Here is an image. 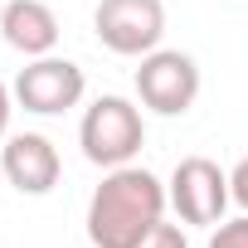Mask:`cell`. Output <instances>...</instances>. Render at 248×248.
I'll return each instance as SVG.
<instances>
[{"instance_id":"obj_1","label":"cell","mask_w":248,"mask_h":248,"mask_svg":"<svg viewBox=\"0 0 248 248\" xmlns=\"http://www.w3.org/2000/svg\"><path fill=\"white\" fill-rule=\"evenodd\" d=\"M166 185L146 166H117L88 200V243L93 248H137L166 219Z\"/></svg>"},{"instance_id":"obj_2","label":"cell","mask_w":248,"mask_h":248,"mask_svg":"<svg viewBox=\"0 0 248 248\" xmlns=\"http://www.w3.org/2000/svg\"><path fill=\"white\" fill-rule=\"evenodd\" d=\"M78 146H83V156H88L93 166H102V170L132 166L137 151L146 146V117H141V107H137L132 97H117V93L97 97V102L83 112V122H78Z\"/></svg>"},{"instance_id":"obj_3","label":"cell","mask_w":248,"mask_h":248,"mask_svg":"<svg viewBox=\"0 0 248 248\" xmlns=\"http://www.w3.org/2000/svg\"><path fill=\"white\" fill-rule=\"evenodd\" d=\"M93 34L117 59H146L166 39V5L161 0H97Z\"/></svg>"},{"instance_id":"obj_4","label":"cell","mask_w":248,"mask_h":248,"mask_svg":"<svg viewBox=\"0 0 248 248\" xmlns=\"http://www.w3.org/2000/svg\"><path fill=\"white\" fill-rule=\"evenodd\" d=\"M166 200H170V209L180 214V224H190V229H214V224H224V214H229V204H233L229 175H224L209 156H185V161L170 170V180H166Z\"/></svg>"},{"instance_id":"obj_5","label":"cell","mask_w":248,"mask_h":248,"mask_svg":"<svg viewBox=\"0 0 248 248\" xmlns=\"http://www.w3.org/2000/svg\"><path fill=\"white\" fill-rule=\"evenodd\" d=\"M137 97L156 117H185L200 97V63L180 49H151L137 68Z\"/></svg>"},{"instance_id":"obj_6","label":"cell","mask_w":248,"mask_h":248,"mask_svg":"<svg viewBox=\"0 0 248 248\" xmlns=\"http://www.w3.org/2000/svg\"><path fill=\"white\" fill-rule=\"evenodd\" d=\"M88 93V78L73 59H59V54H44V59H30L20 73H15V102L34 117H59L68 107H78Z\"/></svg>"},{"instance_id":"obj_7","label":"cell","mask_w":248,"mask_h":248,"mask_svg":"<svg viewBox=\"0 0 248 248\" xmlns=\"http://www.w3.org/2000/svg\"><path fill=\"white\" fill-rule=\"evenodd\" d=\"M0 170L20 195H49L63 175V161L44 132H15L5 141V151H0Z\"/></svg>"},{"instance_id":"obj_8","label":"cell","mask_w":248,"mask_h":248,"mask_svg":"<svg viewBox=\"0 0 248 248\" xmlns=\"http://www.w3.org/2000/svg\"><path fill=\"white\" fill-rule=\"evenodd\" d=\"M0 34L25 59H44L59 49V15L44 0H5L0 5Z\"/></svg>"},{"instance_id":"obj_9","label":"cell","mask_w":248,"mask_h":248,"mask_svg":"<svg viewBox=\"0 0 248 248\" xmlns=\"http://www.w3.org/2000/svg\"><path fill=\"white\" fill-rule=\"evenodd\" d=\"M209 248H248V214L214 224V233H209Z\"/></svg>"},{"instance_id":"obj_10","label":"cell","mask_w":248,"mask_h":248,"mask_svg":"<svg viewBox=\"0 0 248 248\" xmlns=\"http://www.w3.org/2000/svg\"><path fill=\"white\" fill-rule=\"evenodd\" d=\"M137 248H190V238H185V229H180V224H166V219H161V224H156Z\"/></svg>"},{"instance_id":"obj_11","label":"cell","mask_w":248,"mask_h":248,"mask_svg":"<svg viewBox=\"0 0 248 248\" xmlns=\"http://www.w3.org/2000/svg\"><path fill=\"white\" fill-rule=\"evenodd\" d=\"M229 195H233V204L248 214V156H243V161L229 170Z\"/></svg>"},{"instance_id":"obj_12","label":"cell","mask_w":248,"mask_h":248,"mask_svg":"<svg viewBox=\"0 0 248 248\" xmlns=\"http://www.w3.org/2000/svg\"><path fill=\"white\" fill-rule=\"evenodd\" d=\"M10 112H15V88H5V83H0V137L10 132Z\"/></svg>"}]
</instances>
